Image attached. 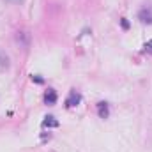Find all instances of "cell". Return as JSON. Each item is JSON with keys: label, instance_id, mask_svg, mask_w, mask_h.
Listing matches in <instances>:
<instances>
[{"label": "cell", "instance_id": "obj_9", "mask_svg": "<svg viewBox=\"0 0 152 152\" xmlns=\"http://www.w3.org/2000/svg\"><path fill=\"white\" fill-rule=\"evenodd\" d=\"M122 27H124V28H127V27H129V23H127L126 20H122Z\"/></svg>", "mask_w": 152, "mask_h": 152}, {"label": "cell", "instance_id": "obj_6", "mask_svg": "<svg viewBox=\"0 0 152 152\" xmlns=\"http://www.w3.org/2000/svg\"><path fill=\"white\" fill-rule=\"evenodd\" d=\"M16 41H18L23 48H27V46H28V34H27V32H18V34H16Z\"/></svg>", "mask_w": 152, "mask_h": 152}, {"label": "cell", "instance_id": "obj_10", "mask_svg": "<svg viewBox=\"0 0 152 152\" xmlns=\"http://www.w3.org/2000/svg\"><path fill=\"white\" fill-rule=\"evenodd\" d=\"M5 2H9V4H18V2H21V0H5Z\"/></svg>", "mask_w": 152, "mask_h": 152}, {"label": "cell", "instance_id": "obj_8", "mask_svg": "<svg viewBox=\"0 0 152 152\" xmlns=\"http://www.w3.org/2000/svg\"><path fill=\"white\" fill-rule=\"evenodd\" d=\"M32 80H36L37 83H42V78H39V76H32Z\"/></svg>", "mask_w": 152, "mask_h": 152}, {"label": "cell", "instance_id": "obj_2", "mask_svg": "<svg viewBox=\"0 0 152 152\" xmlns=\"http://www.w3.org/2000/svg\"><path fill=\"white\" fill-rule=\"evenodd\" d=\"M44 103H46V104H50V106L57 103V92H55L53 88H48V92L44 94Z\"/></svg>", "mask_w": 152, "mask_h": 152}, {"label": "cell", "instance_id": "obj_7", "mask_svg": "<svg viewBox=\"0 0 152 152\" xmlns=\"http://www.w3.org/2000/svg\"><path fill=\"white\" fill-rule=\"evenodd\" d=\"M0 67H9V57L0 50Z\"/></svg>", "mask_w": 152, "mask_h": 152}, {"label": "cell", "instance_id": "obj_11", "mask_svg": "<svg viewBox=\"0 0 152 152\" xmlns=\"http://www.w3.org/2000/svg\"><path fill=\"white\" fill-rule=\"evenodd\" d=\"M149 46H152V41H151V42H149Z\"/></svg>", "mask_w": 152, "mask_h": 152}, {"label": "cell", "instance_id": "obj_3", "mask_svg": "<svg viewBox=\"0 0 152 152\" xmlns=\"http://www.w3.org/2000/svg\"><path fill=\"white\" fill-rule=\"evenodd\" d=\"M138 18L143 21V23H152V9H142L138 12Z\"/></svg>", "mask_w": 152, "mask_h": 152}, {"label": "cell", "instance_id": "obj_1", "mask_svg": "<svg viewBox=\"0 0 152 152\" xmlns=\"http://www.w3.org/2000/svg\"><path fill=\"white\" fill-rule=\"evenodd\" d=\"M80 101H81V96H80L76 90H71L69 96H67V99H66V106H67V108H73L76 104H80Z\"/></svg>", "mask_w": 152, "mask_h": 152}, {"label": "cell", "instance_id": "obj_4", "mask_svg": "<svg viewBox=\"0 0 152 152\" xmlns=\"http://www.w3.org/2000/svg\"><path fill=\"white\" fill-rule=\"evenodd\" d=\"M42 127H58V120H57L53 115H48V117H44V120H42Z\"/></svg>", "mask_w": 152, "mask_h": 152}, {"label": "cell", "instance_id": "obj_5", "mask_svg": "<svg viewBox=\"0 0 152 152\" xmlns=\"http://www.w3.org/2000/svg\"><path fill=\"white\" fill-rule=\"evenodd\" d=\"M97 113H99L101 118H108V115H110L108 104H106V103H99V104H97Z\"/></svg>", "mask_w": 152, "mask_h": 152}]
</instances>
